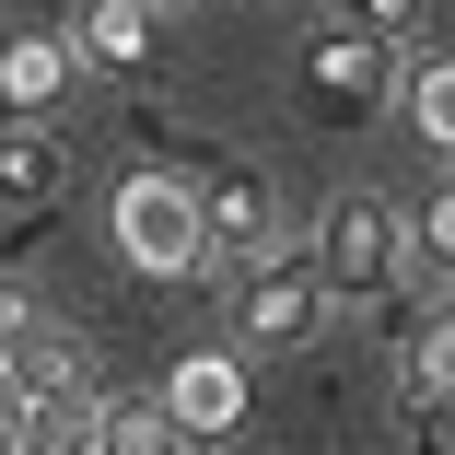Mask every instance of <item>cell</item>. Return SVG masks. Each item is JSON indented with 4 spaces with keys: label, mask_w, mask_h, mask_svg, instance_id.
Masks as SVG:
<instances>
[{
    "label": "cell",
    "mask_w": 455,
    "mask_h": 455,
    "mask_svg": "<svg viewBox=\"0 0 455 455\" xmlns=\"http://www.w3.org/2000/svg\"><path fill=\"white\" fill-rule=\"evenodd\" d=\"M106 245L140 268V281H188L199 257V175H175V164H129L117 188H106Z\"/></svg>",
    "instance_id": "1"
},
{
    "label": "cell",
    "mask_w": 455,
    "mask_h": 455,
    "mask_svg": "<svg viewBox=\"0 0 455 455\" xmlns=\"http://www.w3.org/2000/svg\"><path fill=\"white\" fill-rule=\"evenodd\" d=\"M292 106L315 129H374L397 106V47L386 36H350V24H315L292 47Z\"/></svg>",
    "instance_id": "2"
},
{
    "label": "cell",
    "mask_w": 455,
    "mask_h": 455,
    "mask_svg": "<svg viewBox=\"0 0 455 455\" xmlns=\"http://www.w3.org/2000/svg\"><path fill=\"white\" fill-rule=\"evenodd\" d=\"M304 257H315L327 304H374L386 281H409V211L374 199V188H350V199H327V222H315Z\"/></svg>",
    "instance_id": "3"
},
{
    "label": "cell",
    "mask_w": 455,
    "mask_h": 455,
    "mask_svg": "<svg viewBox=\"0 0 455 455\" xmlns=\"http://www.w3.org/2000/svg\"><path fill=\"white\" fill-rule=\"evenodd\" d=\"M327 315H339V304H327V281H315V257H292V245L245 257V281H234V350H245V362L304 350Z\"/></svg>",
    "instance_id": "4"
},
{
    "label": "cell",
    "mask_w": 455,
    "mask_h": 455,
    "mask_svg": "<svg viewBox=\"0 0 455 455\" xmlns=\"http://www.w3.org/2000/svg\"><path fill=\"white\" fill-rule=\"evenodd\" d=\"M164 432L175 443H222V432H245V350L234 339H211V350H188V362H164Z\"/></svg>",
    "instance_id": "5"
},
{
    "label": "cell",
    "mask_w": 455,
    "mask_h": 455,
    "mask_svg": "<svg viewBox=\"0 0 455 455\" xmlns=\"http://www.w3.org/2000/svg\"><path fill=\"white\" fill-rule=\"evenodd\" d=\"M268 245H281V188H268L257 164L199 175V257H211V268H245V257H268Z\"/></svg>",
    "instance_id": "6"
},
{
    "label": "cell",
    "mask_w": 455,
    "mask_h": 455,
    "mask_svg": "<svg viewBox=\"0 0 455 455\" xmlns=\"http://www.w3.org/2000/svg\"><path fill=\"white\" fill-rule=\"evenodd\" d=\"M70 59L106 70V82H152V59H164V12H152V0H82V12H70Z\"/></svg>",
    "instance_id": "7"
},
{
    "label": "cell",
    "mask_w": 455,
    "mask_h": 455,
    "mask_svg": "<svg viewBox=\"0 0 455 455\" xmlns=\"http://www.w3.org/2000/svg\"><path fill=\"white\" fill-rule=\"evenodd\" d=\"M70 24H12L0 36V117H47L59 94H70Z\"/></svg>",
    "instance_id": "8"
},
{
    "label": "cell",
    "mask_w": 455,
    "mask_h": 455,
    "mask_svg": "<svg viewBox=\"0 0 455 455\" xmlns=\"http://www.w3.org/2000/svg\"><path fill=\"white\" fill-rule=\"evenodd\" d=\"M59 188H70V140L47 117H12L0 129V211H47Z\"/></svg>",
    "instance_id": "9"
},
{
    "label": "cell",
    "mask_w": 455,
    "mask_h": 455,
    "mask_svg": "<svg viewBox=\"0 0 455 455\" xmlns=\"http://www.w3.org/2000/svg\"><path fill=\"white\" fill-rule=\"evenodd\" d=\"M397 117H409L432 152H455V59H409V70H397Z\"/></svg>",
    "instance_id": "10"
},
{
    "label": "cell",
    "mask_w": 455,
    "mask_h": 455,
    "mask_svg": "<svg viewBox=\"0 0 455 455\" xmlns=\"http://www.w3.org/2000/svg\"><path fill=\"white\" fill-rule=\"evenodd\" d=\"M82 443H106V455H152V443H175V432H164V409H152V397H117V409L82 420Z\"/></svg>",
    "instance_id": "11"
},
{
    "label": "cell",
    "mask_w": 455,
    "mask_h": 455,
    "mask_svg": "<svg viewBox=\"0 0 455 455\" xmlns=\"http://www.w3.org/2000/svg\"><path fill=\"white\" fill-rule=\"evenodd\" d=\"M409 268H432V281H455V188H432L409 211Z\"/></svg>",
    "instance_id": "12"
},
{
    "label": "cell",
    "mask_w": 455,
    "mask_h": 455,
    "mask_svg": "<svg viewBox=\"0 0 455 455\" xmlns=\"http://www.w3.org/2000/svg\"><path fill=\"white\" fill-rule=\"evenodd\" d=\"M397 386L455 397V304H432V315H420V350H409V374H397Z\"/></svg>",
    "instance_id": "13"
},
{
    "label": "cell",
    "mask_w": 455,
    "mask_h": 455,
    "mask_svg": "<svg viewBox=\"0 0 455 455\" xmlns=\"http://www.w3.org/2000/svg\"><path fill=\"white\" fill-rule=\"evenodd\" d=\"M397 432H409V443H443V455H455V397L409 386V397H397Z\"/></svg>",
    "instance_id": "14"
},
{
    "label": "cell",
    "mask_w": 455,
    "mask_h": 455,
    "mask_svg": "<svg viewBox=\"0 0 455 455\" xmlns=\"http://www.w3.org/2000/svg\"><path fill=\"white\" fill-rule=\"evenodd\" d=\"M409 12H420V0H339V24H350V36H386V47L409 36Z\"/></svg>",
    "instance_id": "15"
},
{
    "label": "cell",
    "mask_w": 455,
    "mask_h": 455,
    "mask_svg": "<svg viewBox=\"0 0 455 455\" xmlns=\"http://www.w3.org/2000/svg\"><path fill=\"white\" fill-rule=\"evenodd\" d=\"M12 443H24V386L0 374V455H12Z\"/></svg>",
    "instance_id": "16"
},
{
    "label": "cell",
    "mask_w": 455,
    "mask_h": 455,
    "mask_svg": "<svg viewBox=\"0 0 455 455\" xmlns=\"http://www.w3.org/2000/svg\"><path fill=\"white\" fill-rule=\"evenodd\" d=\"M152 12H188V0H152Z\"/></svg>",
    "instance_id": "17"
}]
</instances>
